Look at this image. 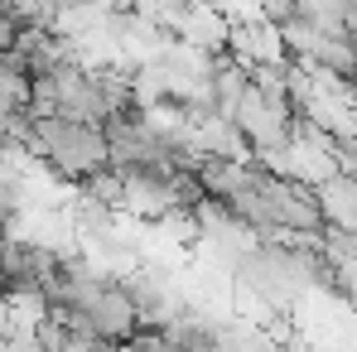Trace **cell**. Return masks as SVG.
<instances>
[{
	"label": "cell",
	"instance_id": "6da1fadb",
	"mask_svg": "<svg viewBox=\"0 0 357 352\" xmlns=\"http://www.w3.org/2000/svg\"><path fill=\"white\" fill-rule=\"evenodd\" d=\"M20 150H24L29 160H39V164L59 178V183H68V188L92 183L97 174L112 169L107 130H102L97 121L63 116V112H34V107H29Z\"/></svg>",
	"mask_w": 357,
	"mask_h": 352
},
{
	"label": "cell",
	"instance_id": "3957f363",
	"mask_svg": "<svg viewBox=\"0 0 357 352\" xmlns=\"http://www.w3.org/2000/svg\"><path fill=\"white\" fill-rule=\"evenodd\" d=\"M227 54H232V59H241L246 68H251V63L285 59V39H280V24H271L266 15H246V20H232V34H227Z\"/></svg>",
	"mask_w": 357,
	"mask_h": 352
},
{
	"label": "cell",
	"instance_id": "8992f818",
	"mask_svg": "<svg viewBox=\"0 0 357 352\" xmlns=\"http://www.w3.org/2000/svg\"><path fill=\"white\" fill-rule=\"evenodd\" d=\"M0 236H5V222H0Z\"/></svg>",
	"mask_w": 357,
	"mask_h": 352
},
{
	"label": "cell",
	"instance_id": "277c9868",
	"mask_svg": "<svg viewBox=\"0 0 357 352\" xmlns=\"http://www.w3.org/2000/svg\"><path fill=\"white\" fill-rule=\"evenodd\" d=\"M314 188H319V203H324L328 227L357 232V178L343 174V169H333V174L324 178V183H314Z\"/></svg>",
	"mask_w": 357,
	"mask_h": 352
},
{
	"label": "cell",
	"instance_id": "5b68a950",
	"mask_svg": "<svg viewBox=\"0 0 357 352\" xmlns=\"http://www.w3.org/2000/svg\"><path fill=\"white\" fill-rule=\"evenodd\" d=\"M333 275H338V304L357 314V266H333Z\"/></svg>",
	"mask_w": 357,
	"mask_h": 352
},
{
	"label": "cell",
	"instance_id": "7a4b0ae2",
	"mask_svg": "<svg viewBox=\"0 0 357 352\" xmlns=\"http://www.w3.org/2000/svg\"><path fill=\"white\" fill-rule=\"evenodd\" d=\"M232 121L241 125V135H246V145H251L256 160H275L290 145V107L261 97L256 87L241 92V102L232 107Z\"/></svg>",
	"mask_w": 357,
	"mask_h": 352
}]
</instances>
